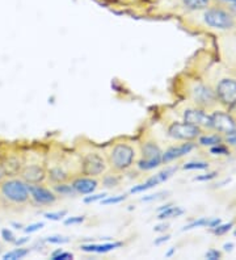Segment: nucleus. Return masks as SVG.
I'll use <instances>...</instances> for the list:
<instances>
[{
  "label": "nucleus",
  "instance_id": "obj_1",
  "mask_svg": "<svg viewBox=\"0 0 236 260\" xmlns=\"http://www.w3.org/2000/svg\"><path fill=\"white\" fill-rule=\"evenodd\" d=\"M136 149L129 143H117L110 149L108 154V163L116 172H123L129 170L136 162Z\"/></svg>",
  "mask_w": 236,
  "mask_h": 260
},
{
  "label": "nucleus",
  "instance_id": "obj_2",
  "mask_svg": "<svg viewBox=\"0 0 236 260\" xmlns=\"http://www.w3.org/2000/svg\"><path fill=\"white\" fill-rule=\"evenodd\" d=\"M0 194L4 200L16 205H24L30 199L29 185L20 179H7L0 183Z\"/></svg>",
  "mask_w": 236,
  "mask_h": 260
},
{
  "label": "nucleus",
  "instance_id": "obj_3",
  "mask_svg": "<svg viewBox=\"0 0 236 260\" xmlns=\"http://www.w3.org/2000/svg\"><path fill=\"white\" fill-rule=\"evenodd\" d=\"M142 158L138 162V167L145 171H150L154 170L155 167L160 166L161 158H163V151L160 147L157 146V143L154 141H147L142 145L141 147Z\"/></svg>",
  "mask_w": 236,
  "mask_h": 260
},
{
  "label": "nucleus",
  "instance_id": "obj_4",
  "mask_svg": "<svg viewBox=\"0 0 236 260\" xmlns=\"http://www.w3.org/2000/svg\"><path fill=\"white\" fill-rule=\"evenodd\" d=\"M205 22L211 28L230 29L233 25V19L230 13L220 8H210L204 15Z\"/></svg>",
  "mask_w": 236,
  "mask_h": 260
},
{
  "label": "nucleus",
  "instance_id": "obj_5",
  "mask_svg": "<svg viewBox=\"0 0 236 260\" xmlns=\"http://www.w3.org/2000/svg\"><path fill=\"white\" fill-rule=\"evenodd\" d=\"M217 99L227 108H233L236 105V80L222 79L217 86Z\"/></svg>",
  "mask_w": 236,
  "mask_h": 260
},
{
  "label": "nucleus",
  "instance_id": "obj_6",
  "mask_svg": "<svg viewBox=\"0 0 236 260\" xmlns=\"http://www.w3.org/2000/svg\"><path fill=\"white\" fill-rule=\"evenodd\" d=\"M107 170L105 159L97 152H89L82 160V172L85 176H98Z\"/></svg>",
  "mask_w": 236,
  "mask_h": 260
},
{
  "label": "nucleus",
  "instance_id": "obj_7",
  "mask_svg": "<svg viewBox=\"0 0 236 260\" xmlns=\"http://www.w3.org/2000/svg\"><path fill=\"white\" fill-rule=\"evenodd\" d=\"M168 134L175 140L180 141H193L198 138L201 129L188 122H173L168 127Z\"/></svg>",
  "mask_w": 236,
  "mask_h": 260
},
{
  "label": "nucleus",
  "instance_id": "obj_8",
  "mask_svg": "<svg viewBox=\"0 0 236 260\" xmlns=\"http://www.w3.org/2000/svg\"><path fill=\"white\" fill-rule=\"evenodd\" d=\"M176 170L177 168H175V167L167 168V170H164V171L154 175V176H151L150 179H147L145 183H142V184L132 187L131 190H130V193H141V192H145V190L151 189V188L161 184V183H164V181H167L168 179H170L171 176L175 174V172H176Z\"/></svg>",
  "mask_w": 236,
  "mask_h": 260
},
{
  "label": "nucleus",
  "instance_id": "obj_9",
  "mask_svg": "<svg viewBox=\"0 0 236 260\" xmlns=\"http://www.w3.org/2000/svg\"><path fill=\"white\" fill-rule=\"evenodd\" d=\"M211 127L222 134H228L236 127V122L231 114L218 111L211 114Z\"/></svg>",
  "mask_w": 236,
  "mask_h": 260
},
{
  "label": "nucleus",
  "instance_id": "obj_10",
  "mask_svg": "<svg viewBox=\"0 0 236 260\" xmlns=\"http://www.w3.org/2000/svg\"><path fill=\"white\" fill-rule=\"evenodd\" d=\"M30 199L38 205H50L57 201V194L40 184H29Z\"/></svg>",
  "mask_w": 236,
  "mask_h": 260
},
{
  "label": "nucleus",
  "instance_id": "obj_11",
  "mask_svg": "<svg viewBox=\"0 0 236 260\" xmlns=\"http://www.w3.org/2000/svg\"><path fill=\"white\" fill-rule=\"evenodd\" d=\"M192 92L194 102L201 107H211L217 103V95L210 87L198 84V86L194 87Z\"/></svg>",
  "mask_w": 236,
  "mask_h": 260
},
{
  "label": "nucleus",
  "instance_id": "obj_12",
  "mask_svg": "<svg viewBox=\"0 0 236 260\" xmlns=\"http://www.w3.org/2000/svg\"><path fill=\"white\" fill-rule=\"evenodd\" d=\"M184 120L188 124L198 127H211V116L205 113L202 109H188L184 113Z\"/></svg>",
  "mask_w": 236,
  "mask_h": 260
},
{
  "label": "nucleus",
  "instance_id": "obj_13",
  "mask_svg": "<svg viewBox=\"0 0 236 260\" xmlns=\"http://www.w3.org/2000/svg\"><path fill=\"white\" fill-rule=\"evenodd\" d=\"M71 185L74 187L76 193L79 194H91L93 193L96 188L98 187V181L91 176H84V178L74 179Z\"/></svg>",
  "mask_w": 236,
  "mask_h": 260
},
{
  "label": "nucleus",
  "instance_id": "obj_14",
  "mask_svg": "<svg viewBox=\"0 0 236 260\" xmlns=\"http://www.w3.org/2000/svg\"><path fill=\"white\" fill-rule=\"evenodd\" d=\"M194 143L193 142H188V143H183V145H180V146H175L171 147L170 150H167L165 152H163V158H161V162L163 163H168L173 159L181 158V156L186 155L189 152L192 151L194 149Z\"/></svg>",
  "mask_w": 236,
  "mask_h": 260
},
{
  "label": "nucleus",
  "instance_id": "obj_15",
  "mask_svg": "<svg viewBox=\"0 0 236 260\" xmlns=\"http://www.w3.org/2000/svg\"><path fill=\"white\" fill-rule=\"evenodd\" d=\"M22 178L28 181L29 184H40L46 178V172L40 166H28L22 171Z\"/></svg>",
  "mask_w": 236,
  "mask_h": 260
},
{
  "label": "nucleus",
  "instance_id": "obj_16",
  "mask_svg": "<svg viewBox=\"0 0 236 260\" xmlns=\"http://www.w3.org/2000/svg\"><path fill=\"white\" fill-rule=\"evenodd\" d=\"M122 243L121 242H113V243H101V244H83L82 250L84 252H96V254H105V252H109L112 250H116V248L121 247Z\"/></svg>",
  "mask_w": 236,
  "mask_h": 260
},
{
  "label": "nucleus",
  "instance_id": "obj_17",
  "mask_svg": "<svg viewBox=\"0 0 236 260\" xmlns=\"http://www.w3.org/2000/svg\"><path fill=\"white\" fill-rule=\"evenodd\" d=\"M184 213V210L181 208H177V206H167L164 208L163 210H160V214L157 218L159 219H167V218H173V217H179Z\"/></svg>",
  "mask_w": 236,
  "mask_h": 260
},
{
  "label": "nucleus",
  "instance_id": "obj_18",
  "mask_svg": "<svg viewBox=\"0 0 236 260\" xmlns=\"http://www.w3.org/2000/svg\"><path fill=\"white\" fill-rule=\"evenodd\" d=\"M49 179L53 181L54 184H58V183H64L69 179V175L63 171L62 168H53L49 172Z\"/></svg>",
  "mask_w": 236,
  "mask_h": 260
},
{
  "label": "nucleus",
  "instance_id": "obj_19",
  "mask_svg": "<svg viewBox=\"0 0 236 260\" xmlns=\"http://www.w3.org/2000/svg\"><path fill=\"white\" fill-rule=\"evenodd\" d=\"M183 3L189 10H204L210 6L211 0H183Z\"/></svg>",
  "mask_w": 236,
  "mask_h": 260
},
{
  "label": "nucleus",
  "instance_id": "obj_20",
  "mask_svg": "<svg viewBox=\"0 0 236 260\" xmlns=\"http://www.w3.org/2000/svg\"><path fill=\"white\" fill-rule=\"evenodd\" d=\"M28 254H29L28 248H16V250H12V251H10V252L4 254L3 259L4 260H19V259H22V257H25Z\"/></svg>",
  "mask_w": 236,
  "mask_h": 260
},
{
  "label": "nucleus",
  "instance_id": "obj_21",
  "mask_svg": "<svg viewBox=\"0 0 236 260\" xmlns=\"http://www.w3.org/2000/svg\"><path fill=\"white\" fill-rule=\"evenodd\" d=\"M54 192H57L59 194H64V196H71V194H75V189L71 184H67L66 181L64 183H58L53 187Z\"/></svg>",
  "mask_w": 236,
  "mask_h": 260
},
{
  "label": "nucleus",
  "instance_id": "obj_22",
  "mask_svg": "<svg viewBox=\"0 0 236 260\" xmlns=\"http://www.w3.org/2000/svg\"><path fill=\"white\" fill-rule=\"evenodd\" d=\"M222 138L219 136H204L199 138V145L202 146H217L220 145Z\"/></svg>",
  "mask_w": 236,
  "mask_h": 260
},
{
  "label": "nucleus",
  "instance_id": "obj_23",
  "mask_svg": "<svg viewBox=\"0 0 236 260\" xmlns=\"http://www.w3.org/2000/svg\"><path fill=\"white\" fill-rule=\"evenodd\" d=\"M126 194H120V196H112V197H105L101 200V205H110V204H120L126 200Z\"/></svg>",
  "mask_w": 236,
  "mask_h": 260
},
{
  "label": "nucleus",
  "instance_id": "obj_24",
  "mask_svg": "<svg viewBox=\"0 0 236 260\" xmlns=\"http://www.w3.org/2000/svg\"><path fill=\"white\" fill-rule=\"evenodd\" d=\"M67 216V210H59V212L45 213V218L51 219V221H60L63 217Z\"/></svg>",
  "mask_w": 236,
  "mask_h": 260
},
{
  "label": "nucleus",
  "instance_id": "obj_25",
  "mask_svg": "<svg viewBox=\"0 0 236 260\" xmlns=\"http://www.w3.org/2000/svg\"><path fill=\"white\" fill-rule=\"evenodd\" d=\"M73 257V254H70V252H66V251L62 250H57L55 252H53V255H51V259L53 260H71Z\"/></svg>",
  "mask_w": 236,
  "mask_h": 260
},
{
  "label": "nucleus",
  "instance_id": "obj_26",
  "mask_svg": "<svg viewBox=\"0 0 236 260\" xmlns=\"http://www.w3.org/2000/svg\"><path fill=\"white\" fill-rule=\"evenodd\" d=\"M209 165L206 162H189L184 165V170H206Z\"/></svg>",
  "mask_w": 236,
  "mask_h": 260
},
{
  "label": "nucleus",
  "instance_id": "obj_27",
  "mask_svg": "<svg viewBox=\"0 0 236 260\" xmlns=\"http://www.w3.org/2000/svg\"><path fill=\"white\" fill-rule=\"evenodd\" d=\"M232 226H233L232 222L224 223V225H220L219 223V225L215 226V228L213 229V232H214V234H217V235H223V234H226V233L230 232Z\"/></svg>",
  "mask_w": 236,
  "mask_h": 260
},
{
  "label": "nucleus",
  "instance_id": "obj_28",
  "mask_svg": "<svg viewBox=\"0 0 236 260\" xmlns=\"http://www.w3.org/2000/svg\"><path fill=\"white\" fill-rule=\"evenodd\" d=\"M46 242L51 244H64V243H69L70 239L67 238V237H62V235H53V237L46 238Z\"/></svg>",
  "mask_w": 236,
  "mask_h": 260
},
{
  "label": "nucleus",
  "instance_id": "obj_29",
  "mask_svg": "<svg viewBox=\"0 0 236 260\" xmlns=\"http://www.w3.org/2000/svg\"><path fill=\"white\" fill-rule=\"evenodd\" d=\"M120 183V178L117 175H107L104 178L105 187H116Z\"/></svg>",
  "mask_w": 236,
  "mask_h": 260
},
{
  "label": "nucleus",
  "instance_id": "obj_30",
  "mask_svg": "<svg viewBox=\"0 0 236 260\" xmlns=\"http://www.w3.org/2000/svg\"><path fill=\"white\" fill-rule=\"evenodd\" d=\"M201 226H209V219L201 218V219H198V221H194V222L186 225L185 228L183 229V230H184V232H185V230H192V229L201 228Z\"/></svg>",
  "mask_w": 236,
  "mask_h": 260
},
{
  "label": "nucleus",
  "instance_id": "obj_31",
  "mask_svg": "<svg viewBox=\"0 0 236 260\" xmlns=\"http://www.w3.org/2000/svg\"><path fill=\"white\" fill-rule=\"evenodd\" d=\"M211 154H214V155H227V154H230V151L227 150V147L222 146V145H217V146L211 147Z\"/></svg>",
  "mask_w": 236,
  "mask_h": 260
},
{
  "label": "nucleus",
  "instance_id": "obj_32",
  "mask_svg": "<svg viewBox=\"0 0 236 260\" xmlns=\"http://www.w3.org/2000/svg\"><path fill=\"white\" fill-rule=\"evenodd\" d=\"M45 226L44 222H36V223H31V225L26 226L25 229H24V232L26 233V234H31V233H36L38 232L40 229H42Z\"/></svg>",
  "mask_w": 236,
  "mask_h": 260
},
{
  "label": "nucleus",
  "instance_id": "obj_33",
  "mask_svg": "<svg viewBox=\"0 0 236 260\" xmlns=\"http://www.w3.org/2000/svg\"><path fill=\"white\" fill-rule=\"evenodd\" d=\"M107 197V193H97V194H92V196H87L84 199L85 204H91V203H96V201H101L103 199Z\"/></svg>",
  "mask_w": 236,
  "mask_h": 260
},
{
  "label": "nucleus",
  "instance_id": "obj_34",
  "mask_svg": "<svg viewBox=\"0 0 236 260\" xmlns=\"http://www.w3.org/2000/svg\"><path fill=\"white\" fill-rule=\"evenodd\" d=\"M2 237H3L4 241L10 242V243H15L16 241L15 235H13V233L11 232L10 229H3V230H2Z\"/></svg>",
  "mask_w": 236,
  "mask_h": 260
},
{
  "label": "nucleus",
  "instance_id": "obj_35",
  "mask_svg": "<svg viewBox=\"0 0 236 260\" xmlns=\"http://www.w3.org/2000/svg\"><path fill=\"white\" fill-rule=\"evenodd\" d=\"M167 193L168 192H159V193H156V194H150V196L142 197V201H146V203H148V201L160 200V199H163V197L165 196Z\"/></svg>",
  "mask_w": 236,
  "mask_h": 260
},
{
  "label": "nucleus",
  "instance_id": "obj_36",
  "mask_svg": "<svg viewBox=\"0 0 236 260\" xmlns=\"http://www.w3.org/2000/svg\"><path fill=\"white\" fill-rule=\"evenodd\" d=\"M85 221V217L84 216H78V217H70L64 221V225H76V223H82Z\"/></svg>",
  "mask_w": 236,
  "mask_h": 260
},
{
  "label": "nucleus",
  "instance_id": "obj_37",
  "mask_svg": "<svg viewBox=\"0 0 236 260\" xmlns=\"http://www.w3.org/2000/svg\"><path fill=\"white\" fill-rule=\"evenodd\" d=\"M205 256H206V259H209V260H218V259H220V256H222V255H220L219 251L210 250L206 252V255H205Z\"/></svg>",
  "mask_w": 236,
  "mask_h": 260
},
{
  "label": "nucleus",
  "instance_id": "obj_38",
  "mask_svg": "<svg viewBox=\"0 0 236 260\" xmlns=\"http://www.w3.org/2000/svg\"><path fill=\"white\" fill-rule=\"evenodd\" d=\"M226 141L230 143V145H236V127L232 130V132L226 134Z\"/></svg>",
  "mask_w": 236,
  "mask_h": 260
},
{
  "label": "nucleus",
  "instance_id": "obj_39",
  "mask_svg": "<svg viewBox=\"0 0 236 260\" xmlns=\"http://www.w3.org/2000/svg\"><path fill=\"white\" fill-rule=\"evenodd\" d=\"M217 176V172H211V174L205 175V176H198V178H195V180L198 181H205V180H211V179H214Z\"/></svg>",
  "mask_w": 236,
  "mask_h": 260
},
{
  "label": "nucleus",
  "instance_id": "obj_40",
  "mask_svg": "<svg viewBox=\"0 0 236 260\" xmlns=\"http://www.w3.org/2000/svg\"><path fill=\"white\" fill-rule=\"evenodd\" d=\"M170 238H171V235H163V237H159L157 239H155V244L159 246V244L161 243H165V242L170 241Z\"/></svg>",
  "mask_w": 236,
  "mask_h": 260
},
{
  "label": "nucleus",
  "instance_id": "obj_41",
  "mask_svg": "<svg viewBox=\"0 0 236 260\" xmlns=\"http://www.w3.org/2000/svg\"><path fill=\"white\" fill-rule=\"evenodd\" d=\"M167 229H168V225H167V223H161V225L155 226L154 230H155V232H157V233H160V232H165V230H167Z\"/></svg>",
  "mask_w": 236,
  "mask_h": 260
},
{
  "label": "nucleus",
  "instance_id": "obj_42",
  "mask_svg": "<svg viewBox=\"0 0 236 260\" xmlns=\"http://www.w3.org/2000/svg\"><path fill=\"white\" fill-rule=\"evenodd\" d=\"M29 241L28 237H22V239H19V241H15V243L17 244V246H21V244L26 243V242Z\"/></svg>",
  "mask_w": 236,
  "mask_h": 260
},
{
  "label": "nucleus",
  "instance_id": "obj_43",
  "mask_svg": "<svg viewBox=\"0 0 236 260\" xmlns=\"http://www.w3.org/2000/svg\"><path fill=\"white\" fill-rule=\"evenodd\" d=\"M232 247H233V243H226L223 246V248L226 251H231V250H232Z\"/></svg>",
  "mask_w": 236,
  "mask_h": 260
},
{
  "label": "nucleus",
  "instance_id": "obj_44",
  "mask_svg": "<svg viewBox=\"0 0 236 260\" xmlns=\"http://www.w3.org/2000/svg\"><path fill=\"white\" fill-rule=\"evenodd\" d=\"M175 251H176V248H175V247H172V248H171L170 251H168L167 254H165V256H167V257H171V256H172L173 254H175Z\"/></svg>",
  "mask_w": 236,
  "mask_h": 260
},
{
  "label": "nucleus",
  "instance_id": "obj_45",
  "mask_svg": "<svg viewBox=\"0 0 236 260\" xmlns=\"http://www.w3.org/2000/svg\"><path fill=\"white\" fill-rule=\"evenodd\" d=\"M3 176H4V172L3 170H2V167H0V183H2V180H3Z\"/></svg>",
  "mask_w": 236,
  "mask_h": 260
},
{
  "label": "nucleus",
  "instance_id": "obj_46",
  "mask_svg": "<svg viewBox=\"0 0 236 260\" xmlns=\"http://www.w3.org/2000/svg\"><path fill=\"white\" fill-rule=\"evenodd\" d=\"M232 7H233V10L236 11V2H235V3H233V6H232Z\"/></svg>",
  "mask_w": 236,
  "mask_h": 260
},
{
  "label": "nucleus",
  "instance_id": "obj_47",
  "mask_svg": "<svg viewBox=\"0 0 236 260\" xmlns=\"http://www.w3.org/2000/svg\"><path fill=\"white\" fill-rule=\"evenodd\" d=\"M227 2H233V3H235L236 0H227Z\"/></svg>",
  "mask_w": 236,
  "mask_h": 260
},
{
  "label": "nucleus",
  "instance_id": "obj_48",
  "mask_svg": "<svg viewBox=\"0 0 236 260\" xmlns=\"http://www.w3.org/2000/svg\"><path fill=\"white\" fill-rule=\"evenodd\" d=\"M235 235H236V232H235Z\"/></svg>",
  "mask_w": 236,
  "mask_h": 260
}]
</instances>
